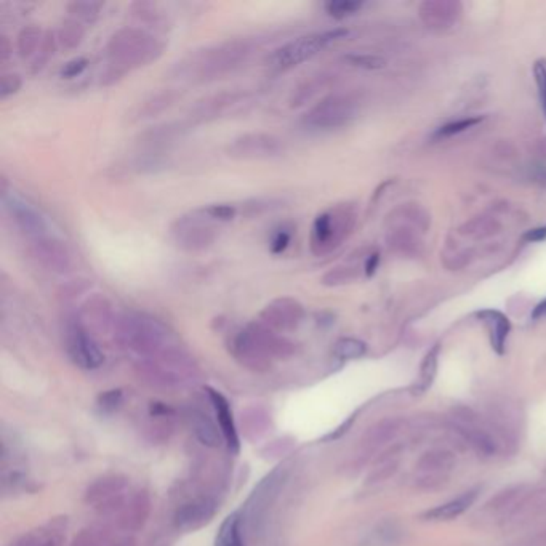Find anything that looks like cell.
<instances>
[{
	"mask_svg": "<svg viewBox=\"0 0 546 546\" xmlns=\"http://www.w3.org/2000/svg\"><path fill=\"white\" fill-rule=\"evenodd\" d=\"M405 422L402 418H386L378 423H375L373 426L367 429V433L362 436L361 447L364 452H375L380 447L393 443V440L399 436V433L404 429Z\"/></svg>",
	"mask_w": 546,
	"mask_h": 546,
	"instance_id": "16",
	"label": "cell"
},
{
	"mask_svg": "<svg viewBox=\"0 0 546 546\" xmlns=\"http://www.w3.org/2000/svg\"><path fill=\"white\" fill-rule=\"evenodd\" d=\"M88 66L87 58H74L71 62L66 63L62 69V77L64 79H73V77L80 76L84 73L85 68Z\"/></svg>",
	"mask_w": 546,
	"mask_h": 546,
	"instance_id": "51",
	"label": "cell"
},
{
	"mask_svg": "<svg viewBox=\"0 0 546 546\" xmlns=\"http://www.w3.org/2000/svg\"><path fill=\"white\" fill-rule=\"evenodd\" d=\"M228 350L234 359L253 372H264L273 359H285L295 352V345L261 322H252L231 336Z\"/></svg>",
	"mask_w": 546,
	"mask_h": 546,
	"instance_id": "1",
	"label": "cell"
},
{
	"mask_svg": "<svg viewBox=\"0 0 546 546\" xmlns=\"http://www.w3.org/2000/svg\"><path fill=\"white\" fill-rule=\"evenodd\" d=\"M540 145H542V151H540V152H542L543 156L546 157V140H543L542 143H540Z\"/></svg>",
	"mask_w": 546,
	"mask_h": 546,
	"instance_id": "57",
	"label": "cell"
},
{
	"mask_svg": "<svg viewBox=\"0 0 546 546\" xmlns=\"http://www.w3.org/2000/svg\"><path fill=\"white\" fill-rule=\"evenodd\" d=\"M42 43H43L42 31L36 26H27L20 32L16 47H18V53L21 57L29 58L31 55H34L37 52L38 47H42Z\"/></svg>",
	"mask_w": 546,
	"mask_h": 546,
	"instance_id": "33",
	"label": "cell"
},
{
	"mask_svg": "<svg viewBox=\"0 0 546 546\" xmlns=\"http://www.w3.org/2000/svg\"><path fill=\"white\" fill-rule=\"evenodd\" d=\"M103 3L101 2H71L68 12L77 21H92L99 15Z\"/></svg>",
	"mask_w": 546,
	"mask_h": 546,
	"instance_id": "41",
	"label": "cell"
},
{
	"mask_svg": "<svg viewBox=\"0 0 546 546\" xmlns=\"http://www.w3.org/2000/svg\"><path fill=\"white\" fill-rule=\"evenodd\" d=\"M324 85H325V77H314V79L305 82V84H301L295 90L294 96L290 99V104L294 108H298L301 106V104L308 103L312 96H316L317 93L322 90Z\"/></svg>",
	"mask_w": 546,
	"mask_h": 546,
	"instance_id": "36",
	"label": "cell"
},
{
	"mask_svg": "<svg viewBox=\"0 0 546 546\" xmlns=\"http://www.w3.org/2000/svg\"><path fill=\"white\" fill-rule=\"evenodd\" d=\"M452 431L482 457H490L498 450V443L490 429L484 428L479 417L468 407H457L452 410Z\"/></svg>",
	"mask_w": 546,
	"mask_h": 546,
	"instance_id": "9",
	"label": "cell"
},
{
	"mask_svg": "<svg viewBox=\"0 0 546 546\" xmlns=\"http://www.w3.org/2000/svg\"><path fill=\"white\" fill-rule=\"evenodd\" d=\"M34 257L43 266L55 273H66L71 266V255L68 248L53 237H38L34 239Z\"/></svg>",
	"mask_w": 546,
	"mask_h": 546,
	"instance_id": "15",
	"label": "cell"
},
{
	"mask_svg": "<svg viewBox=\"0 0 546 546\" xmlns=\"http://www.w3.org/2000/svg\"><path fill=\"white\" fill-rule=\"evenodd\" d=\"M292 231H294V228L287 224H282L279 229L274 231L271 242H269V250H271L273 255H280V253L287 250L292 240Z\"/></svg>",
	"mask_w": 546,
	"mask_h": 546,
	"instance_id": "46",
	"label": "cell"
},
{
	"mask_svg": "<svg viewBox=\"0 0 546 546\" xmlns=\"http://www.w3.org/2000/svg\"><path fill=\"white\" fill-rule=\"evenodd\" d=\"M361 7L362 2H357V0H332V2L325 3L327 13L336 20H343L346 16L354 15L356 12H359Z\"/></svg>",
	"mask_w": 546,
	"mask_h": 546,
	"instance_id": "42",
	"label": "cell"
},
{
	"mask_svg": "<svg viewBox=\"0 0 546 546\" xmlns=\"http://www.w3.org/2000/svg\"><path fill=\"white\" fill-rule=\"evenodd\" d=\"M476 316L487 325L490 333V343L498 354L505 352V343L511 330L510 319L503 312L495 310H482L476 312Z\"/></svg>",
	"mask_w": 546,
	"mask_h": 546,
	"instance_id": "22",
	"label": "cell"
},
{
	"mask_svg": "<svg viewBox=\"0 0 546 546\" xmlns=\"http://www.w3.org/2000/svg\"><path fill=\"white\" fill-rule=\"evenodd\" d=\"M532 317H533V319H542V317H546V300H543L542 303H538V305L533 308V311H532Z\"/></svg>",
	"mask_w": 546,
	"mask_h": 546,
	"instance_id": "55",
	"label": "cell"
},
{
	"mask_svg": "<svg viewBox=\"0 0 546 546\" xmlns=\"http://www.w3.org/2000/svg\"><path fill=\"white\" fill-rule=\"evenodd\" d=\"M366 352L367 345L357 338H341L333 347V354L341 361L359 359Z\"/></svg>",
	"mask_w": 546,
	"mask_h": 546,
	"instance_id": "35",
	"label": "cell"
},
{
	"mask_svg": "<svg viewBox=\"0 0 546 546\" xmlns=\"http://www.w3.org/2000/svg\"><path fill=\"white\" fill-rule=\"evenodd\" d=\"M217 222L208 218L203 210H194L178 217L170 226L173 244L185 252H203L217 240Z\"/></svg>",
	"mask_w": 546,
	"mask_h": 546,
	"instance_id": "7",
	"label": "cell"
},
{
	"mask_svg": "<svg viewBox=\"0 0 546 546\" xmlns=\"http://www.w3.org/2000/svg\"><path fill=\"white\" fill-rule=\"evenodd\" d=\"M457 465V457L447 449H429L418 459L417 471L429 474H447Z\"/></svg>",
	"mask_w": 546,
	"mask_h": 546,
	"instance_id": "24",
	"label": "cell"
},
{
	"mask_svg": "<svg viewBox=\"0 0 546 546\" xmlns=\"http://www.w3.org/2000/svg\"><path fill=\"white\" fill-rule=\"evenodd\" d=\"M378 264H380V253L373 252L372 255H368V257H367L366 264H364V271H366L367 278H372V275H373L375 273H377Z\"/></svg>",
	"mask_w": 546,
	"mask_h": 546,
	"instance_id": "52",
	"label": "cell"
},
{
	"mask_svg": "<svg viewBox=\"0 0 546 546\" xmlns=\"http://www.w3.org/2000/svg\"><path fill=\"white\" fill-rule=\"evenodd\" d=\"M388 242L391 248H394L397 253H402V255H415V253H418V247L422 245L418 236L412 229L404 228V226H399V228L391 231Z\"/></svg>",
	"mask_w": 546,
	"mask_h": 546,
	"instance_id": "28",
	"label": "cell"
},
{
	"mask_svg": "<svg viewBox=\"0 0 546 546\" xmlns=\"http://www.w3.org/2000/svg\"><path fill=\"white\" fill-rule=\"evenodd\" d=\"M482 120H484L482 117H466V119L455 120V122H450V124H447V125L440 127V129L436 130L434 138L440 140V138H450L454 135H460V134H463V131L474 129V127L481 124Z\"/></svg>",
	"mask_w": 546,
	"mask_h": 546,
	"instance_id": "39",
	"label": "cell"
},
{
	"mask_svg": "<svg viewBox=\"0 0 546 546\" xmlns=\"http://www.w3.org/2000/svg\"><path fill=\"white\" fill-rule=\"evenodd\" d=\"M176 95L172 90L157 93V95H152L149 99H146L143 103V106H140V111H138V119H149L154 117V115L164 113L165 109H168L172 104L175 103Z\"/></svg>",
	"mask_w": 546,
	"mask_h": 546,
	"instance_id": "30",
	"label": "cell"
},
{
	"mask_svg": "<svg viewBox=\"0 0 546 546\" xmlns=\"http://www.w3.org/2000/svg\"><path fill=\"white\" fill-rule=\"evenodd\" d=\"M305 308L292 296H279L268 303L260 314V321L274 332H290L301 324Z\"/></svg>",
	"mask_w": 546,
	"mask_h": 546,
	"instance_id": "12",
	"label": "cell"
},
{
	"mask_svg": "<svg viewBox=\"0 0 546 546\" xmlns=\"http://www.w3.org/2000/svg\"><path fill=\"white\" fill-rule=\"evenodd\" d=\"M66 350L74 364L92 371L104 362V356L92 335L79 321H69L66 327Z\"/></svg>",
	"mask_w": 546,
	"mask_h": 546,
	"instance_id": "11",
	"label": "cell"
},
{
	"mask_svg": "<svg viewBox=\"0 0 546 546\" xmlns=\"http://www.w3.org/2000/svg\"><path fill=\"white\" fill-rule=\"evenodd\" d=\"M546 512V485L538 489H531L526 498L521 501L517 510L512 512V516L505 524H521L529 521L531 517H537Z\"/></svg>",
	"mask_w": 546,
	"mask_h": 546,
	"instance_id": "25",
	"label": "cell"
},
{
	"mask_svg": "<svg viewBox=\"0 0 546 546\" xmlns=\"http://www.w3.org/2000/svg\"><path fill=\"white\" fill-rule=\"evenodd\" d=\"M215 546H245L240 531V516L239 512H233L223 521L220 527Z\"/></svg>",
	"mask_w": 546,
	"mask_h": 546,
	"instance_id": "29",
	"label": "cell"
},
{
	"mask_svg": "<svg viewBox=\"0 0 546 546\" xmlns=\"http://www.w3.org/2000/svg\"><path fill=\"white\" fill-rule=\"evenodd\" d=\"M266 417V413L261 409H257V407H252V409H248L245 413L242 412V423H245L247 436H250V431H253L258 438L261 433L266 431V429H264L268 423Z\"/></svg>",
	"mask_w": 546,
	"mask_h": 546,
	"instance_id": "40",
	"label": "cell"
},
{
	"mask_svg": "<svg viewBox=\"0 0 546 546\" xmlns=\"http://www.w3.org/2000/svg\"><path fill=\"white\" fill-rule=\"evenodd\" d=\"M438 362H439V345L433 346L423 357L420 367V382L417 385L418 393L426 391L433 385L436 373H438Z\"/></svg>",
	"mask_w": 546,
	"mask_h": 546,
	"instance_id": "32",
	"label": "cell"
},
{
	"mask_svg": "<svg viewBox=\"0 0 546 546\" xmlns=\"http://www.w3.org/2000/svg\"><path fill=\"white\" fill-rule=\"evenodd\" d=\"M284 143L271 134H245L231 141L226 149L236 161H269L284 154Z\"/></svg>",
	"mask_w": 546,
	"mask_h": 546,
	"instance_id": "10",
	"label": "cell"
},
{
	"mask_svg": "<svg viewBox=\"0 0 546 546\" xmlns=\"http://www.w3.org/2000/svg\"><path fill=\"white\" fill-rule=\"evenodd\" d=\"M21 85H23V80L18 74H3L2 80H0V98L5 99L8 96H13L15 93L20 92Z\"/></svg>",
	"mask_w": 546,
	"mask_h": 546,
	"instance_id": "49",
	"label": "cell"
},
{
	"mask_svg": "<svg viewBox=\"0 0 546 546\" xmlns=\"http://www.w3.org/2000/svg\"><path fill=\"white\" fill-rule=\"evenodd\" d=\"M202 210L208 218H212L213 222L218 223L231 222L237 215V207L233 206V203H213V206L203 207Z\"/></svg>",
	"mask_w": 546,
	"mask_h": 546,
	"instance_id": "45",
	"label": "cell"
},
{
	"mask_svg": "<svg viewBox=\"0 0 546 546\" xmlns=\"http://www.w3.org/2000/svg\"><path fill=\"white\" fill-rule=\"evenodd\" d=\"M192 426H194L197 439L207 447H220L224 440L222 429L215 424L207 413L199 410L192 413Z\"/></svg>",
	"mask_w": 546,
	"mask_h": 546,
	"instance_id": "26",
	"label": "cell"
},
{
	"mask_svg": "<svg viewBox=\"0 0 546 546\" xmlns=\"http://www.w3.org/2000/svg\"><path fill=\"white\" fill-rule=\"evenodd\" d=\"M284 207V201L275 197H258V199H250V201L244 202L242 206V215L247 218H255V217H261V215L278 210V208Z\"/></svg>",
	"mask_w": 546,
	"mask_h": 546,
	"instance_id": "34",
	"label": "cell"
},
{
	"mask_svg": "<svg viewBox=\"0 0 546 546\" xmlns=\"http://www.w3.org/2000/svg\"><path fill=\"white\" fill-rule=\"evenodd\" d=\"M501 229L500 223L496 222L492 217H476L466 222L463 226H460V234L465 237H470V239L474 240H481V239H487V237H492L494 234L498 233Z\"/></svg>",
	"mask_w": 546,
	"mask_h": 546,
	"instance_id": "27",
	"label": "cell"
},
{
	"mask_svg": "<svg viewBox=\"0 0 546 546\" xmlns=\"http://www.w3.org/2000/svg\"><path fill=\"white\" fill-rule=\"evenodd\" d=\"M357 278V273L354 268H346V266H338L330 269L329 273H325L322 275L321 282L327 287H336V285H343L351 282Z\"/></svg>",
	"mask_w": 546,
	"mask_h": 546,
	"instance_id": "43",
	"label": "cell"
},
{
	"mask_svg": "<svg viewBox=\"0 0 546 546\" xmlns=\"http://www.w3.org/2000/svg\"><path fill=\"white\" fill-rule=\"evenodd\" d=\"M85 29L80 24V21L74 18L66 20L58 31V42L62 43V47L66 50H74L77 48L84 41Z\"/></svg>",
	"mask_w": 546,
	"mask_h": 546,
	"instance_id": "31",
	"label": "cell"
},
{
	"mask_svg": "<svg viewBox=\"0 0 546 546\" xmlns=\"http://www.w3.org/2000/svg\"><path fill=\"white\" fill-rule=\"evenodd\" d=\"M359 106L350 95H330L303 115V124L311 130H335L341 129L356 119Z\"/></svg>",
	"mask_w": 546,
	"mask_h": 546,
	"instance_id": "8",
	"label": "cell"
},
{
	"mask_svg": "<svg viewBox=\"0 0 546 546\" xmlns=\"http://www.w3.org/2000/svg\"><path fill=\"white\" fill-rule=\"evenodd\" d=\"M529 490H531L529 485H512V487L501 490L485 503V511L496 515L501 521L506 522L521 505V501L526 498Z\"/></svg>",
	"mask_w": 546,
	"mask_h": 546,
	"instance_id": "18",
	"label": "cell"
},
{
	"mask_svg": "<svg viewBox=\"0 0 546 546\" xmlns=\"http://www.w3.org/2000/svg\"><path fill=\"white\" fill-rule=\"evenodd\" d=\"M215 515V503L212 500H196L186 503L176 511L175 522L181 529H196L203 522L210 521Z\"/></svg>",
	"mask_w": 546,
	"mask_h": 546,
	"instance_id": "21",
	"label": "cell"
},
{
	"mask_svg": "<svg viewBox=\"0 0 546 546\" xmlns=\"http://www.w3.org/2000/svg\"><path fill=\"white\" fill-rule=\"evenodd\" d=\"M2 201L5 210L8 212L15 224L21 229V233L32 237V239H38V237L45 236L47 224L36 208H32L29 203H26L20 197L15 196L3 194Z\"/></svg>",
	"mask_w": 546,
	"mask_h": 546,
	"instance_id": "13",
	"label": "cell"
},
{
	"mask_svg": "<svg viewBox=\"0 0 546 546\" xmlns=\"http://www.w3.org/2000/svg\"><path fill=\"white\" fill-rule=\"evenodd\" d=\"M10 55V45H8V38L7 37H2V41H0V58L2 59H7Z\"/></svg>",
	"mask_w": 546,
	"mask_h": 546,
	"instance_id": "56",
	"label": "cell"
},
{
	"mask_svg": "<svg viewBox=\"0 0 546 546\" xmlns=\"http://www.w3.org/2000/svg\"><path fill=\"white\" fill-rule=\"evenodd\" d=\"M120 401H122V391L111 389L99 396V407H101L104 412H113L117 409Z\"/></svg>",
	"mask_w": 546,
	"mask_h": 546,
	"instance_id": "50",
	"label": "cell"
},
{
	"mask_svg": "<svg viewBox=\"0 0 546 546\" xmlns=\"http://www.w3.org/2000/svg\"><path fill=\"white\" fill-rule=\"evenodd\" d=\"M524 240L526 242H543V240H546V226H540V228L527 231V233L524 234Z\"/></svg>",
	"mask_w": 546,
	"mask_h": 546,
	"instance_id": "53",
	"label": "cell"
},
{
	"mask_svg": "<svg viewBox=\"0 0 546 546\" xmlns=\"http://www.w3.org/2000/svg\"><path fill=\"white\" fill-rule=\"evenodd\" d=\"M284 477H285V471L282 468H279V470H275L269 474L266 479H263V482L255 489L250 501H248L252 519L255 521L260 519L263 510L271 505V501L275 496V492H278L280 487V482L284 481Z\"/></svg>",
	"mask_w": 546,
	"mask_h": 546,
	"instance_id": "20",
	"label": "cell"
},
{
	"mask_svg": "<svg viewBox=\"0 0 546 546\" xmlns=\"http://www.w3.org/2000/svg\"><path fill=\"white\" fill-rule=\"evenodd\" d=\"M447 481V474H429V473H418L415 477V487L420 490H436L443 487Z\"/></svg>",
	"mask_w": 546,
	"mask_h": 546,
	"instance_id": "48",
	"label": "cell"
},
{
	"mask_svg": "<svg viewBox=\"0 0 546 546\" xmlns=\"http://www.w3.org/2000/svg\"><path fill=\"white\" fill-rule=\"evenodd\" d=\"M115 335L125 347L145 359H154L175 347L170 330L145 314H122L115 321Z\"/></svg>",
	"mask_w": 546,
	"mask_h": 546,
	"instance_id": "4",
	"label": "cell"
},
{
	"mask_svg": "<svg viewBox=\"0 0 546 546\" xmlns=\"http://www.w3.org/2000/svg\"><path fill=\"white\" fill-rule=\"evenodd\" d=\"M244 98H245L244 93H236V92L218 93V95L208 96L206 99H202V101H199L196 104V108L192 109L191 115L192 119L199 120V122L217 119L228 111V109L236 106V104H239Z\"/></svg>",
	"mask_w": 546,
	"mask_h": 546,
	"instance_id": "17",
	"label": "cell"
},
{
	"mask_svg": "<svg viewBox=\"0 0 546 546\" xmlns=\"http://www.w3.org/2000/svg\"><path fill=\"white\" fill-rule=\"evenodd\" d=\"M519 546H546V529L542 532L532 535L527 540H524Z\"/></svg>",
	"mask_w": 546,
	"mask_h": 546,
	"instance_id": "54",
	"label": "cell"
},
{
	"mask_svg": "<svg viewBox=\"0 0 546 546\" xmlns=\"http://www.w3.org/2000/svg\"><path fill=\"white\" fill-rule=\"evenodd\" d=\"M397 466H399V461H397L396 457H389V455H382L377 460V465H375L373 471L368 476L367 482L368 484H377V482H383L386 479H389L391 476H394L397 471Z\"/></svg>",
	"mask_w": 546,
	"mask_h": 546,
	"instance_id": "37",
	"label": "cell"
},
{
	"mask_svg": "<svg viewBox=\"0 0 546 546\" xmlns=\"http://www.w3.org/2000/svg\"><path fill=\"white\" fill-rule=\"evenodd\" d=\"M356 224V208L351 203H340L317 215L311 228V252L324 257L341 245Z\"/></svg>",
	"mask_w": 546,
	"mask_h": 546,
	"instance_id": "5",
	"label": "cell"
},
{
	"mask_svg": "<svg viewBox=\"0 0 546 546\" xmlns=\"http://www.w3.org/2000/svg\"><path fill=\"white\" fill-rule=\"evenodd\" d=\"M347 36V29L338 27V29L317 32V34H310L298 37L285 45L279 47L278 50L268 57V64L278 69H289L308 62L312 57H316L319 52H322L325 47L333 43L340 38Z\"/></svg>",
	"mask_w": 546,
	"mask_h": 546,
	"instance_id": "6",
	"label": "cell"
},
{
	"mask_svg": "<svg viewBox=\"0 0 546 546\" xmlns=\"http://www.w3.org/2000/svg\"><path fill=\"white\" fill-rule=\"evenodd\" d=\"M345 59L351 66H354V68H361L367 71H377L386 66V59L382 57H377V55L354 53V55H347Z\"/></svg>",
	"mask_w": 546,
	"mask_h": 546,
	"instance_id": "44",
	"label": "cell"
},
{
	"mask_svg": "<svg viewBox=\"0 0 546 546\" xmlns=\"http://www.w3.org/2000/svg\"><path fill=\"white\" fill-rule=\"evenodd\" d=\"M164 45L156 37L136 27H125L109 38L106 57L109 66L104 77H120L127 71L156 62Z\"/></svg>",
	"mask_w": 546,
	"mask_h": 546,
	"instance_id": "3",
	"label": "cell"
},
{
	"mask_svg": "<svg viewBox=\"0 0 546 546\" xmlns=\"http://www.w3.org/2000/svg\"><path fill=\"white\" fill-rule=\"evenodd\" d=\"M533 76L535 82H537L538 88V98H540V106L546 120V58H540L533 64Z\"/></svg>",
	"mask_w": 546,
	"mask_h": 546,
	"instance_id": "47",
	"label": "cell"
},
{
	"mask_svg": "<svg viewBox=\"0 0 546 546\" xmlns=\"http://www.w3.org/2000/svg\"><path fill=\"white\" fill-rule=\"evenodd\" d=\"M62 535L53 529H41L34 533L27 535L16 546H59Z\"/></svg>",
	"mask_w": 546,
	"mask_h": 546,
	"instance_id": "38",
	"label": "cell"
},
{
	"mask_svg": "<svg viewBox=\"0 0 546 546\" xmlns=\"http://www.w3.org/2000/svg\"><path fill=\"white\" fill-rule=\"evenodd\" d=\"M460 16L461 3L455 0H426L420 7V18L431 29H449L460 20Z\"/></svg>",
	"mask_w": 546,
	"mask_h": 546,
	"instance_id": "14",
	"label": "cell"
},
{
	"mask_svg": "<svg viewBox=\"0 0 546 546\" xmlns=\"http://www.w3.org/2000/svg\"><path fill=\"white\" fill-rule=\"evenodd\" d=\"M476 496H477L476 490H468V492L459 495L457 498L426 511L423 515V517L428 521H452L455 519V517L461 516L465 511L470 510L471 505L474 503V500H476Z\"/></svg>",
	"mask_w": 546,
	"mask_h": 546,
	"instance_id": "23",
	"label": "cell"
},
{
	"mask_svg": "<svg viewBox=\"0 0 546 546\" xmlns=\"http://www.w3.org/2000/svg\"><path fill=\"white\" fill-rule=\"evenodd\" d=\"M252 53L248 41H229L191 52L173 66L172 73L180 80L208 82L231 73Z\"/></svg>",
	"mask_w": 546,
	"mask_h": 546,
	"instance_id": "2",
	"label": "cell"
},
{
	"mask_svg": "<svg viewBox=\"0 0 546 546\" xmlns=\"http://www.w3.org/2000/svg\"><path fill=\"white\" fill-rule=\"evenodd\" d=\"M207 391H208V396H210V399H212L215 413H217L218 426L223 433L224 443L228 444L229 450L239 452L240 443H239V436H237V428H236V423H234V418H233V412H231L229 402L226 401V397L222 393H218L217 389L208 388Z\"/></svg>",
	"mask_w": 546,
	"mask_h": 546,
	"instance_id": "19",
	"label": "cell"
}]
</instances>
